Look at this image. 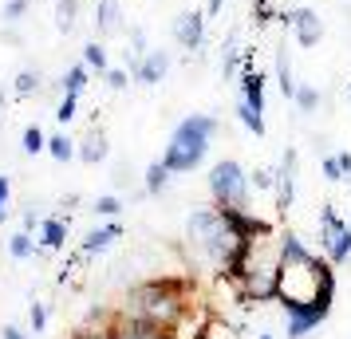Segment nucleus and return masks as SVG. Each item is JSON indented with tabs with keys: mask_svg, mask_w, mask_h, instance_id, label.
Instances as JSON below:
<instances>
[{
	"mask_svg": "<svg viewBox=\"0 0 351 339\" xmlns=\"http://www.w3.org/2000/svg\"><path fill=\"white\" fill-rule=\"evenodd\" d=\"M285 260H280V280H276V300L280 312H316L328 320L335 304V264L328 257H316L296 233H285Z\"/></svg>",
	"mask_w": 351,
	"mask_h": 339,
	"instance_id": "obj_1",
	"label": "nucleus"
},
{
	"mask_svg": "<svg viewBox=\"0 0 351 339\" xmlns=\"http://www.w3.org/2000/svg\"><path fill=\"white\" fill-rule=\"evenodd\" d=\"M241 249H245V237L229 225V213L221 205H213V210L197 205L186 217V244H182V253L190 257V264L197 273L229 276L233 260L241 257Z\"/></svg>",
	"mask_w": 351,
	"mask_h": 339,
	"instance_id": "obj_2",
	"label": "nucleus"
},
{
	"mask_svg": "<svg viewBox=\"0 0 351 339\" xmlns=\"http://www.w3.org/2000/svg\"><path fill=\"white\" fill-rule=\"evenodd\" d=\"M280 260H285V241L276 237V229L256 233L245 241L241 257L229 268V284L237 288V300L245 304H269L276 300V280H280Z\"/></svg>",
	"mask_w": 351,
	"mask_h": 339,
	"instance_id": "obj_3",
	"label": "nucleus"
},
{
	"mask_svg": "<svg viewBox=\"0 0 351 339\" xmlns=\"http://www.w3.org/2000/svg\"><path fill=\"white\" fill-rule=\"evenodd\" d=\"M190 276H150L143 284H134L127 292V304H123V320L130 323H146V327H158V331H170L178 323V316L190 307Z\"/></svg>",
	"mask_w": 351,
	"mask_h": 339,
	"instance_id": "obj_4",
	"label": "nucleus"
},
{
	"mask_svg": "<svg viewBox=\"0 0 351 339\" xmlns=\"http://www.w3.org/2000/svg\"><path fill=\"white\" fill-rule=\"evenodd\" d=\"M217 130H221L217 114H186L174 127L170 142H166V154H162V162L170 166V174H190V170H197L206 162L209 142L217 138Z\"/></svg>",
	"mask_w": 351,
	"mask_h": 339,
	"instance_id": "obj_5",
	"label": "nucleus"
},
{
	"mask_svg": "<svg viewBox=\"0 0 351 339\" xmlns=\"http://www.w3.org/2000/svg\"><path fill=\"white\" fill-rule=\"evenodd\" d=\"M209 194L221 210H253L249 205V174L237 158H221L209 170Z\"/></svg>",
	"mask_w": 351,
	"mask_h": 339,
	"instance_id": "obj_6",
	"label": "nucleus"
},
{
	"mask_svg": "<svg viewBox=\"0 0 351 339\" xmlns=\"http://www.w3.org/2000/svg\"><path fill=\"white\" fill-rule=\"evenodd\" d=\"M319 244H324V257L332 260V264L351 260V225L332 210V205L319 210Z\"/></svg>",
	"mask_w": 351,
	"mask_h": 339,
	"instance_id": "obj_7",
	"label": "nucleus"
},
{
	"mask_svg": "<svg viewBox=\"0 0 351 339\" xmlns=\"http://www.w3.org/2000/svg\"><path fill=\"white\" fill-rule=\"evenodd\" d=\"M206 8H190V12H178L174 16V44L186 51H197L202 44H206Z\"/></svg>",
	"mask_w": 351,
	"mask_h": 339,
	"instance_id": "obj_8",
	"label": "nucleus"
},
{
	"mask_svg": "<svg viewBox=\"0 0 351 339\" xmlns=\"http://www.w3.org/2000/svg\"><path fill=\"white\" fill-rule=\"evenodd\" d=\"M288 28L296 32L300 48H316L319 40H324V20H319L316 8H292L288 12Z\"/></svg>",
	"mask_w": 351,
	"mask_h": 339,
	"instance_id": "obj_9",
	"label": "nucleus"
},
{
	"mask_svg": "<svg viewBox=\"0 0 351 339\" xmlns=\"http://www.w3.org/2000/svg\"><path fill=\"white\" fill-rule=\"evenodd\" d=\"M166 71H170V51H162V48H146L143 60L130 67V75L143 83V87H154V83H162V79H166Z\"/></svg>",
	"mask_w": 351,
	"mask_h": 339,
	"instance_id": "obj_10",
	"label": "nucleus"
},
{
	"mask_svg": "<svg viewBox=\"0 0 351 339\" xmlns=\"http://www.w3.org/2000/svg\"><path fill=\"white\" fill-rule=\"evenodd\" d=\"M292 197H296V150L288 146L285 158H280V170H276V210H292Z\"/></svg>",
	"mask_w": 351,
	"mask_h": 339,
	"instance_id": "obj_11",
	"label": "nucleus"
},
{
	"mask_svg": "<svg viewBox=\"0 0 351 339\" xmlns=\"http://www.w3.org/2000/svg\"><path fill=\"white\" fill-rule=\"evenodd\" d=\"M75 158L83 166H99L107 158V134H103V127H87V134L75 142Z\"/></svg>",
	"mask_w": 351,
	"mask_h": 339,
	"instance_id": "obj_12",
	"label": "nucleus"
},
{
	"mask_svg": "<svg viewBox=\"0 0 351 339\" xmlns=\"http://www.w3.org/2000/svg\"><path fill=\"white\" fill-rule=\"evenodd\" d=\"M114 241H123V225H119V221H111V225H103V229H91V233L83 237V244H80V257H95V253H107Z\"/></svg>",
	"mask_w": 351,
	"mask_h": 339,
	"instance_id": "obj_13",
	"label": "nucleus"
},
{
	"mask_svg": "<svg viewBox=\"0 0 351 339\" xmlns=\"http://www.w3.org/2000/svg\"><path fill=\"white\" fill-rule=\"evenodd\" d=\"M237 87H241V99H245L253 111L265 114V75H261L253 64H249V67H245V71L237 75Z\"/></svg>",
	"mask_w": 351,
	"mask_h": 339,
	"instance_id": "obj_14",
	"label": "nucleus"
},
{
	"mask_svg": "<svg viewBox=\"0 0 351 339\" xmlns=\"http://www.w3.org/2000/svg\"><path fill=\"white\" fill-rule=\"evenodd\" d=\"M95 28H99V36H119L123 32V4H119V0H99Z\"/></svg>",
	"mask_w": 351,
	"mask_h": 339,
	"instance_id": "obj_15",
	"label": "nucleus"
},
{
	"mask_svg": "<svg viewBox=\"0 0 351 339\" xmlns=\"http://www.w3.org/2000/svg\"><path fill=\"white\" fill-rule=\"evenodd\" d=\"M64 241H67V221H60V217H44V225H40V233H36V244L48 249V253H60Z\"/></svg>",
	"mask_w": 351,
	"mask_h": 339,
	"instance_id": "obj_16",
	"label": "nucleus"
},
{
	"mask_svg": "<svg viewBox=\"0 0 351 339\" xmlns=\"http://www.w3.org/2000/svg\"><path fill=\"white\" fill-rule=\"evenodd\" d=\"M114 339H174L170 331H158V327H146V323H130L123 316H114Z\"/></svg>",
	"mask_w": 351,
	"mask_h": 339,
	"instance_id": "obj_17",
	"label": "nucleus"
},
{
	"mask_svg": "<svg viewBox=\"0 0 351 339\" xmlns=\"http://www.w3.org/2000/svg\"><path fill=\"white\" fill-rule=\"evenodd\" d=\"M87 83H91V67L83 64H71L64 71V79H60V91H67V95H83V91H87Z\"/></svg>",
	"mask_w": 351,
	"mask_h": 339,
	"instance_id": "obj_18",
	"label": "nucleus"
},
{
	"mask_svg": "<svg viewBox=\"0 0 351 339\" xmlns=\"http://www.w3.org/2000/svg\"><path fill=\"white\" fill-rule=\"evenodd\" d=\"M40 87H44V75H40L36 67H20V71H16V79H12V95H16V99L40 95Z\"/></svg>",
	"mask_w": 351,
	"mask_h": 339,
	"instance_id": "obj_19",
	"label": "nucleus"
},
{
	"mask_svg": "<svg viewBox=\"0 0 351 339\" xmlns=\"http://www.w3.org/2000/svg\"><path fill=\"white\" fill-rule=\"evenodd\" d=\"M170 178H174V174H170V166H166V162H150V166H146V174H143V190H146V194H166Z\"/></svg>",
	"mask_w": 351,
	"mask_h": 339,
	"instance_id": "obj_20",
	"label": "nucleus"
},
{
	"mask_svg": "<svg viewBox=\"0 0 351 339\" xmlns=\"http://www.w3.org/2000/svg\"><path fill=\"white\" fill-rule=\"evenodd\" d=\"M80 24V0H56V28L60 36H71Z\"/></svg>",
	"mask_w": 351,
	"mask_h": 339,
	"instance_id": "obj_21",
	"label": "nucleus"
},
{
	"mask_svg": "<svg viewBox=\"0 0 351 339\" xmlns=\"http://www.w3.org/2000/svg\"><path fill=\"white\" fill-rule=\"evenodd\" d=\"M83 64L91 67L95 75H103V71L111 67V60H107V48H103L99 40H87V44H83Z\"/></svg>",
	"mask_w": 351,
	"mask_h": 339,
	"instance_id": "obj_22",
	"label": "nucleus"
},
{
	"mask_svg": "<svg viewBox=\"0 0 351 339\" xmlns=\"http://www.w3.org/2000/svg\"><path fill=\"white\" fill-rule=\"evenodd\" d=\"M237 118H241V127L249 130V134H256V138H265V114L253 111L245 99H237Z\"/></svg>",
	"mask_w": 351,
	"mask_h": 339,
	"instance_id": "obj_23",
	"label": "nucleus"
},
{
	"mask_svg": "<svg viewBox=\"0 0 351 339\" xmlns=\"http://www.w3.org/2000/svg\"><path fill=\"white\" fill-rule=\"evenodd\" d=\"M292 103H296V111H300V114H316L319 91L312 87V83H296V91H292Z\"/></svg>",
	"mask_w": 351,
	"mask_h": 339,
	"instance_id": "obj_24",
	"label": "nucleus"
},
{
	"mask_svg": "<svg viewBox=\"0 0 351 339\" xmlns=\"http://www.w3.org/2000/svg\"><path fill=\"white\" fill-rule=\"evenodd\" d=\"M253 20H256V24H272V20L288 24V12H280V4H276V0H253Z\"/></svg>",
	"mask_w": 351,
	"mask_h": 339,
	"instance_id": "obj_25",
	"label": "nucleus"
},
{
	"mask_svg": "<svg viewBox=\"0 0 351 339\" xmlns=\"http://www.w3.org/2000/svg\"><path fill=\"white\" fill-rule=\"evenodd\" d=\"M20 150H24V154H40V150H48V134H44V130L36 127H24V134H20Z\"/></svg>",
	"mask_w": 351,
	"mask_h": 339,
	"instance_id": "obj_26",
	"label": "nucleus"
},
{
	"mask_svg": "<svg viewBox=\"0 0 351 339\" xmlns=\"http://www.w3.org/2000/svg\"><path fill=\"white\" fill-rule=\"evenodd\" d=\"M8 253H12L16 260H28L36 253V237H32V233H24V229L12 233V237H8Z\"/></svg>",
	"mask_w": 351,
	"mask_h": 339,
	"instance_id": "obj_27",
	"label": "nucleus"
},
{
	"mask_svg": "<svg viewBox=\"0 0 351 339\" xmlns=\"http://www.w3.org/2000/svg\"><path fill=\"white\" fill-rule=\"evenodd\" d=\"M48 154L56 162H71L75 158V138H67V134H51L48 138Z\"/></svg>",
	"mask_w": 351,
	"mask_h": 339,
	"instance_id": "obj_28",
	"label": "nucleus"
},
{
	"mask_svg": "<svg viewBox=\"0 0 351 339\" xmlns=\"http://www.w3.org/2000/svg\"><path fill=\"white\" fill-rule=\"evenodd\" d=\"M276 83H280V91L292 99V91H296V79H292V64H288V51H285V48L276 51Z\"/></svg>",
	"mask_w": 351,
	"mask_h": 339,
	"instance_id": "obj_29",
	"label": "nucleus"
},
{
	"mask_svg": "<svg viewBox=\"0 0 351 339\" xmlns=\"http://www.w3.org/2000/svg\"><path fill=\"white\" fill-rule=\"evenodd\" d=\"M91 213H99V217H114V213H123V197L114 194H103L91 201Z\"/></svg>",
	"mask_w": 351,
	"mask_h": 339,
	"instance_id": "obj_30",
	"label": "nucleus"
},
{
	"mask_svg": "<svg viewBox=\"0 0 351 339\" xmlns=\"http://www.w3.org/2000/svg\"><path fill=\"white\" fill-rule=\"evenodd\" d=\"M75 111H80V95H60V103H56V118H60V123H71V118H75Z\"/></svg>",
	"mask_w": 351,
	"mask_h": 339,
	"instance_id": "obj_31",
	"label": "nucleus"
},
{
	"mask_svg": "<svg viewBox=\"0 0 351 339\" xmlns=\"http://www.w3.org/2000/svg\"><path fill=\"white\" fill-rule=\"evenodd\" d=\"M103 83H107L111 91H123V87L130 83V71L127 67H107V71H103Z\"/></svg>",
	"mask_w": 351,
	"mask_h": 339,
	"instance_id": "obj_32",
	"label": "nucleus"
},
{
	"mask_svg": "<svg viewBox=\"0 0 351 339\" xmlns=\"http://www.w3.org/2000/svg\"><path fill=\"white\" fill-rule=\"evenodd\" d=\"M28 320H32L36 336H40V331H48V307L40 304V300H32V304H28Z\"/></svg>",
	"mask_w": 351,
	"mask_h": 339,
	"instance_id": "obj_33",
	"label": "nucleus"
},
{
	"mask_svg": "<svg viewBox=\"0 0 351 339\" xmlns=\"http://www.w3.org/2000/svg\"><path fill=\"white\" fill-rule=\"evenodd\" d=\"M249 186H256V190H276V170H269V166L253 170V181Z\"/></svg>",
	"mask_w": 351,
	"mask_h": 339,
	"instance_id": "obj_34",
	"label": "nucleus"
},
{
	"mask_svg": "<svg viewBox=\"0 0 351 339\" xmlns=\"http://www.w3.org/2000/svg\"><path fill=\"white\" fill-rule=\"evenodd\" d=\"M40 225H44V221H40V210H36V205H28V210L20 213V229H24V233H40Z\"/></svg>",
	"mask_w": 351,
	"mask_h": 339,
	"instance_id": "obj_35",
	"label": "nucleus"
},
{
	"mask_svg": "<svg viewBox=\"0 0 351 339\" xmlns=\"http://www.w3.org/2000/svg\"><path fill=\"white\" fill-rule=\"evenodd\" d=\"M28 8H32V0H8L4 4V20H20Z\"/></svg>",
	"mask_w": 351,
	"mask_h": 339,
	"instance_id": "obj_36",
	"label": "nucleus"
},
{
	"mask_svg": "<svg viewBox=\"0 0 351 339\" xmlns=\"http://www.w3.org/2000/svg\"><path fill=\"white\" fill-rule=\"evenodd\" d=\"M324 178H328V181H343V174H339V162H335V154H328V158H324Z\"/></svg>",
	"mask_w": 351,
	"mask_h": 339,
	"instance_id": "obj_37",
	"label": "nucleus"
},
{
	"mask_svg": "<svg viewBox=\"0 0 351 339\" xmlns=\"http://www.w3.org/2000/svg\"><path fill=\"white\" fill-rule=\"evenodd\" d=\"M335 162H339V174H343V178H351V154H348V150H339V154H335Z\"/></svg>",
	"mask_w": 351,
	"mask_h": 339,
	"instance_id": "obj_38",
	"label": "nucleus"
},
{
	"mask_svg": "<svg viewBox=\"0 0 351 339\" xmlns=\"http://www.w3.org/2000/svg\"><path fill=\"white\" fill-rule=\"evenodd\" d=\"M71 339H114V331H75Z\"/></svg>",
	"mask_w": 351,
	"mask_h": 339,
	"instance_id": "obj_39",
	"label": "nucleus"
},
{
	"mask_svg": "<svg viewBox=\"0 0 351 339\" xmlns=\"http://www.w3.org/2000/svg\"><path fill=\"white\" fill-rule=\"evenodd\" d=\"M221 4H225V0H206V16H217V12H221Z\"/></svg>",
	"mask_w": 351,
	"mask_h": 339,
	"instance_id": "obj_40",
	"label": "nucleus"
},
{
	"mask_svg": "<svg viewBox=\"0 0 351 339\" xmlns=\"http://www.w3.org/2000/svg\"><path fill=\"white\" fill-rule=\"evenodd\" d=\"M4 217H8V201H4V197H0V221H4Z\"/></svg>",
	"mask_w": 351,
	"mask_h": 339,
	"instance_id": "obj_41",
	"label": "nucleus"
},
{
	"mask_svg": "<svg viewBox=\"0 0 351 339\" xmlns=\"http://www.w3.org/2000/svg\"><path fill=\"white\" fill-rule=\"evenodd\" d=\"M0 118H4V87H0Z\"/></svg>",
	"mask_w": 351,
	"mask_h": 339,
	"instance_id": "obj_42",
	"label": "nucleus"
},
{
	"mask_svg": "<svg viewBox=\"0 0 351 339\" xmlns=\"http://www.w3.org/2000/svg\"><path fill=\"white\" fill-rule=\"evenodd\" d=\"M256 339H272V336H269V331H261V336H256Z\"/></svg>",
	"mask_w": 351,
	"mask_h": 339,
	"instance_id": "obj_43",
	"label": "nucleus"
},
{
	"mask_svg": "<svg viewBox=\"0 0 351 339\" xmlns=\"http://www.w3.org/2000/svg\"><path fill=\"white\" fill-rule=\"evenodd\" d=\"M348 95H351V83H348Z\"/></svg>",
	"mask_w": 351,
	"mask_h": 339,
	"instance_id": "obj_44",
	"label": "nucleus"
}]
</instances>
